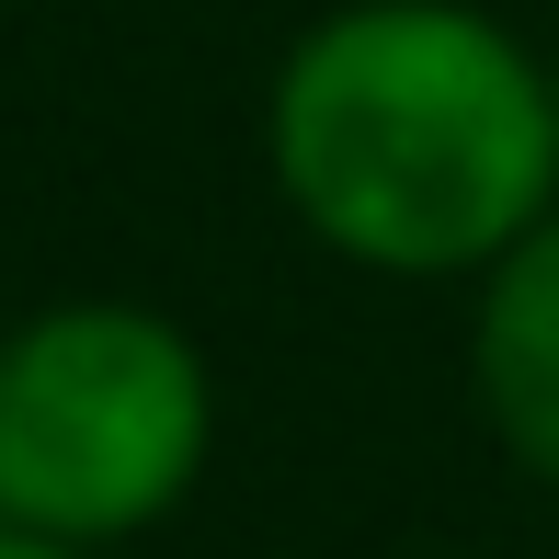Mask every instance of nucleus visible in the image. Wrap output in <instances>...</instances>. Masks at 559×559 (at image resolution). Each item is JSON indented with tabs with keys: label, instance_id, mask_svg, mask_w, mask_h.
Listing matches in <instances>:
<instances>
[{
	"label": "nucleus",
	"instance_id": "1",
	"mask_svg": "<svg viewBox=\"0 0 559 559\" xmlns=\"http://www.w3.org/2000/svg\"><path fill=\"white\" fill-rule=\"evenodd\" d=\"M251 138L274 206L377 286H468L559 206V81L491 0H332Z\"/></svg>",
	"mask_w": 559,
	"mask_h": 559
},
{
	"label": "nucleus",
	"instance_id": "2",
	"mask_svg": "<svg viewBox=\"0 0 559 559\" xmlns=\"http://www.w3.org/2000/svg\"><path fill=\"white\" fill-rule=\"evenodd\" d=\"M217 468V366L148 297H46L0 332V525L138 548Z\"/></svg>",
	"mask_w": 559,
	"mask_h": 559
},
{
	"label": "nucleus",
	"instance_id": "3",
	"mask_svg": "<svg viewBox=\"0 0 559 559\" xmlns=\"http://www.w3.org/2000/svg\"><path fill=\"white\" fill-rule=\"evenodd\" d=\"M468 412L525 491H559V206L468 274Z\"/></svg>",
	"mask_w": 559,
	"mask_h": 559
},
{
	"label": "nucleus",
	"instance_id": "4",
	"mask_svg": "<svg viewBox=\"0 0 559 559\" xmlns=\"http://www.w3.org/2000/svg\"><path fill=\"white\" fill-rule=\"evenodd\" d=\"M0 559H115V548H58V537H12L0 525Z\"/></svg>",
	"mask_w": 559,
	"mask_h": 559
},
{
	"label": "nucleus",
	"instance_id": "5",
	"mask_svg": "<svg viewBox=\"0 0 559 559\" xmlns=\"http://www.w3.org/2000/svg\"><path fill=\"white\" fill-rule=\"evenodd\" d=\"M400 559H491V548H400Z\"/></svg>",
	"mask_w": 559,
	"mask_h": 559
},
{
	"label": "nucleus",
	"instance_id": "6",
	"mask_svg": "<svg viewBox=\"0 0 559 559\" xmlns=\"http://www.w3.org/2000/svg\"><path fill=\"white\" fill-rule=\"evenodd\" d=\"M548 81H559V58H548Z\"/></svg>",
	"mask_w": 559,
	"mask_h": 559
}]
</instances>
